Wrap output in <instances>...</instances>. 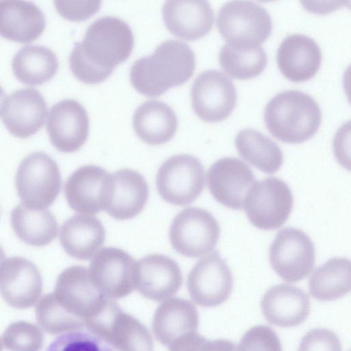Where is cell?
Listing matches in <instances>:
<instances>
[{
	"instance_id": "obj_35",
	"label": "cell",
	"mask_w": 351,
	"mask_h": 351,
	"mask_svg": "<svg viewBox=\"0 0 351 351\" xmlns=\"http://www.w3.org/2000/svg\"><path fill=\"white\" fill-rule=\"evenodd\" d=\"M237 351H282L277 334L269 327L255 326L241 337Z\"/></svg>"
},
{
	"instance_id": "obj_33",
	"label": "cell",
	"mask_w": 351,
	"mask_h": 351,
	"mask_svg": "<svg viewBox=\"0 0 351 351\" xmlns=\"http://www.w3.org/2000/svg\"><path fill=\"white\" fill-rule=\"evenodd\" d=\"M218 58L222 69L239 80L260 75L267 62V54L261 45L241 48L226 43L221 47Z\"/></svg>"
},
{
	"instance_id": "obj_5",
	"label": "cell",
	"mask_w": 351,
	"mask_h": 351,
	"mask_svg": "<svg viewBox=\"0 0 351 351\" xmlns=\"http://www.w3.org/2000/svg\"><path fill=\"white\" fill-rule=\"evenodd\" d=\"M217 25L228 44L241 48L260 46L272 29L267 10L249 1H231L223 5L217 14Z\"/></svg>"
},
{
	"instance_id": "obj_29",
	"label": "cell",
	"mask_w": 351,
	"mask_h": 351,
	"mask_svg": "<svg viewBox=\"0 0 351 351\" xmlns=\"http://www.w3.org/2000/svg\"><path fill=\"white\" fill-rule=\"evenodd\" d=\"M10 223L17 237L30 245H47L58 235L56 219L46 208H32L21 204L12 210Z\"/></svg>"
},
{
	"instance_id": "obj_21",
	"label": "cell",
	"mask_w": 351,
	"mask_h": 351,
	"mask_svg": "<svg viewBox=\"0 0 351 351\" xmlns=\"http://www.w3.org/2000/svg\"><path fill=\"white\" fill-rule=\"evenodd\" d=\"M162 13L169 31L186 40L204 36L214 23L213 10L203 0L168 1L164 3Z\"/></svg>"
},
{
	"instance_id": "obj_18",
	"label": "cell",
	"mask_w": 351,
	"mask_h": 351,
	"mask_svg": "<svg viewBox=\"0 0 351 351\" xmlns=\"http://www.w3.org/2000/svg\"><path fill=\"white\" fill-rule=\"evenodd\" d=\"M1 114L12 135L26 138L43 127L47 116V104L38 89L22 88L5 97Z\"/></svg>"
},
{
	"instance_id": "obj_28",
	"label": "cell",
	"mask_w": 351,
	"mask_h": 351,
	"mask_svg": "<svg viewBox=\"0 0 351 351\" xmlns=\"http://www.w3.org/2000/svg\"><path fill=\"white\" fill-rule=\"evenodd\" d=\"M132 125L136 135L145 143L160 145L170 141L178 128L173 110L163 101L148 100L136 109Z\"/></svg>"
},
{
	"instance_id": "obj_37",
	"label": "cell",
	"mask_w": 351,
	"mask_h": 351,
	"mask_svg": "<svg viewBox=\"0 0 351 351\" xmlns=\"http://www.w3.org/2000/svg\"><path fill=\"white\" fill-rule=\"evenodd\" d=\"M58 12L64 19L80 21L95 14L101 7V1H54Z\"/></svg>"
},
{
	"instance_id": "obj_11",
	"label": "cell",
	"mask_w": 351,
	"mask_h": 351,
	"mask_svg": "<svg viewBox=\"0 0 351 351\" xmlns=\"http://www.w3.org/2000/svg\"><path fill=\"white\" fill-rule=\"evenodd\" d=\"M274 271L285 282H296L308 276L315 262L310 237L302 230L285 228L276 236L269 251Z\"/></svg>"
},
{
	"instance_id": "obj_23",
	"label": "cell",
	"mask_w": 351,
	"mask_h": 351,
	"mask_svg": "<svg viewBox=\"0 0 351 351\" xmlns=\"http://www.w3.org/2000/svg\"><path fill=\"white\" fill-rule=\"evenodd\" d=\"M112 190L104 208L117 220L134 217L143 209L149 196L144 177L131 169H121L111 174Z\"/></svg>"
},
{
	"instance_id": "obj_26",
	"label": "cell",
	"mask_w": 351,
	"mask_h": 351,
	"mask_svg": "<svg viewBox=\"0 0 351 351\" xmlns=\"http://www.w3.org/2000/svg\"><path fill=\"white\" fill-rule=\"evenodd\" d=\"M199 324L198 313L190 301L173 298L166 300L156 309L152 330L162 344L170 346L180 337L196 332Z\"/></svg>"
},
{
	"instance_id": "obj_40",
	"label": "cell",
	"mask_w": 351,
	"mask_h": 351,
	"mask_svg": "<svg viewBox=\"0 0 351 351\" xmlns=\"http://www.w3.org/2000/svg\"><path fill=\"white\" fill-rule=\"evenodd\" d=\"M303 7L311 12L319 14H324L331 12L341 6L346 4L345 1H322V2H313V1H301Z\"/></svg>"
},
{
	"instance_id": "obj_13",
	"label": "cell",
	"mask_w": 351,
	"mask_h": 351,
	"mask_svg": "<svg viewBox=\"0 0 351 351\" xmlns=\"http://www.w3.org/2000/svg\"><path fill=\"white\" fill-rule=\"evenodd\" d=\"M191 105L205 122H219L232 113L237 101L232 80L217 70H206L195 80L191 90Z\"/></svg>"
},
{
	"instance_id": "obj_39",
	"label": "cell",
	"mask_w": 351,
	"mask_h": 351,
	"mask_svg": "<svg viewBox=\"0 0 351 351\" xmlns=\"http://www.w3.org/2000/svg\"><path fill=\"white\" fill-rule=\"evenodd\" d=\"M206 339L196 332L186 334L169 346V351H198Z\"/></svg>"
},
{
	"instance_id": "obj_38",
	"label": "cell",
	"mask_w": 351,
	"mask_h": 351,
	"mask_svg": "<svg viewBox=\"0 0 351 351\" xmlns=\"http://www.w3.org/2000/svg\"><path fill=\"white\" fill-rule=\"evenodd\" d=\"M350 122L344 123L337 131L333 140V150L337 162L346 169H350Z\"/></svg>"
},
{
	"instance_id": "obj_14",
	"label": "cell",
	"mask_w": 351,
	"mask_h": 351,
	"mask_svg": "<svg viewBox=\"0 0 351 351\" xmlns=\"http://www.w3.org/2000/svg\"><path fill=\"white\" fill-rule=\"evenodd\" d=\"M234 286L231 269L215 251L193 267L187 278V289L193 301L203 307H215L230 297Z\"/></svg>"
},
{
	"instance_id": "obj_41",
	"label": "cell",
	"mask_w": 351,
	"mask_h": 351,
	"mask_svg": "<svg viewBox=\"0 0 351 351\" xmlns=\"http://www.w3.org/2000/svg\"><path fill=\"white\" fill-rule=\"evenodd\" d=\"M198 351H237V347L232 341L227 339H206Z\"/></svg>"
},
{
	"instance_id": "obj_7",
	"label": "cell",
	"mask_w": 351,
	"mask_h": 351,
	"mask_svg": "<svg viewBox=\"0 0 351 351\" xmlns=\"http://www.w3.org/2000/svg\"><path fill=\"white\" fill-rule=\"evenodd\" d=\"M220 226L207 210L189 207L180 212L169 228V240L179 254L191 258L203 256L216 246Z\"/></svg>"
},
{
	"instance_id": "obj_22",
	"label": "cell",
	"mask_w": 351,
	"mask_h": 351,
	"mask_svg": "<svg viewBox=\"0 0 351 351\" xmlns=\"http://www.w3.org/2000/svg\"><path fill=\"white\" fill-rule=\"evenodd\" d=\"M278 68L283 75L293 82H304L318 71L322 51L311 38L302 34H291L280 44L276 56Z\"/></svg>"
},
{
	"instance_id": "obj_4",
	"label": "cell",
	"mask_w": 351,
	"mask_h": 351,
	"mask_svg": "<svg viewBox=\"0 0 351 351\" xmlns=\"http://www.w3.org/2000/svg\"><path fill=\"white\" fill-rule=\"evenodd\" d=\"M52 296L62 304L55 306L54 313L71 330L86 327L109 299L93 285L88 269L81 265L71 266L62 271Z\"/></svg>"
},
{
	"instance_id": "obj_19",
	"label": "cell",
	"mask_w": 351,
	"mask_h": 351,
	"mask_svg": "<svg viewBox=\"0 0 351 351\" xmlns=\"http://www.w3.org/2000/svg\"><path fill=\"white\" fill-rule=\"evenodd\" d=\"M182 283L181 270L169 256L152 254L136 262L135 288L147 299H167L177 293Z\"/></svg>"
},
{
	"instance_id": "obj_12",
	"label": "cell",
	"mask_w": 351,
	"mask_h": 351,
	"mask_svg": "<svg viewBox=\"0 0 351 351\" xmlns=\"http://www.w3.org/2000/svg\"><path fill=\"white\" fill-rule=\"evenodd\" d=\"M136 262L127 252L114 247L99 250L92 259L88 275L93 285L109 298L127 296L135 288Z\"/></svg>"
},
{
	"instance_id": "obj_8",
	"label": "cell",
	"mask_w": 351,
	"mask_h": 351,
	"mask_svg": "<svg viewBox=\"0 0 351 351\" xmlns=\"http://www.w3.org/2000/svg\"><path fill=\"white\" fill-rule=\"evenodd\" d=\"M205 173L200 160L189 154L174 155L160 167L156 187L160 197L176 206H186L202 193Z\"/></svg>"
},
{
	"instance_id": "obj_43",
	"label": "cell",
	"mask_w": 351,
	"mask_h": 351,
	"mask_svg": "<svg viewBox=\"0 0 351 351\" xmlns=\"http://www.w3.org/2000/svg\"><path fill=\"white\" fill-rule=\"evenodd\" d=\"M5 258V252L3 250V248L1 247V246L0 245V266H1V263H3V261H4Z\"/></svg>"
},
{
	"instance_id": "obj_2",
	"label": "cell",
	"mask_w": 351,
	"mask_h": 351,
	"mask_svg": "<svg viewBox=\"0 0 351 351\" xmlns=\"http://www.w3.org/2000/svg\"><path fill=\"white\" fill-rule=\"evenodd\" d=\"M195 69V56L186 43L177 40L162 42L152 55L136 60L130 69L133 87L147 97H158L188 81Z\"/></svg>"
},
{
	"instance_id": "obj_1",
	"label": "cell",
	"mask_w": 351,
	"mask_h": 351,
	"mask_svg": "<svg viewBox=\"0 0 351 351\" xmlns=\"http://www.w3.org/2000/svg\"><path fill=\"white\" fill-rule=\"evenodd\" d=\"M133 45V32L125 21L102 16L88 27L83 39L75 45L69 57L71 70L82 82H101L129 57Z\"/></svg>"
},
{
	"instance_id": "obj_10",
	"label": "cell",
	"mask_w": 351,
	"mask_h": 351,
	"mask_svg": "<svg viewBox=\"0 0 351 351\" xmlns=\"http://www.w3.org/2000/svg\"><path fill=\"white\" fill-rule=\"evenodd\" d=\"M86 328L118 351H154L153 340L147 328L123 312L112 299L108 300L102 311L88 322Z\"/></svg>"
},
{
	"instance_id": "obj_6",
	"label": "cell",
	"mask_w": 351,
	"mask_h": 351,
	"mask_svg": "<svg viewBox=\"0 0 351 351\" xmlns=\"http://www.w3.org/2000/svg\"><path fill=\"white\" fill-rule=\"evenodd\" d=\"M15 186L23 204L32 208L50 206L61 189V174L56 162L43 152H34L20 162Z\"/></svg>"
},
{
	"instance_id": "obj_9",
	"label": "cell",
	"mask_w": 351,
	"mask_h": 351,
	"mask_svg": "<svg viewBox=\"0 0 351 351\" xmlns=\"http://www.w3.org/2000/svg\"><path fill=\"white\" fill-rule=\"evenodd\" d=\"M293 205V197L288 185L280 178L270 177L254 184L243 209L254 227L269 230L286 222Z\"/></svg>"
},
{
	"instance_id": "obj_27",
	"label": "cell",
	"mask_w": 351,
	"mask_h": 351,
	"mask_svg": "<svg viewBox=\"0 0 351 351\" xmlns=\"http://www.w3.org/2000/svg\"><path fill=\"white\" fill-rule=\"evenodd\" d=\"M42 276L36 265L22 256H12L0 266V291L11 302H32L42 290Z\"/></svg>"
},
{
	"instance_id": "obj_31",
	"label": "cell",
	"mask_w": 351,
	"mask_h": 351,
	"mask_svg": "<svg viewBox=\"0 0 351 351\" xmlns=\"http://www.w3.org/2000/svg\"><path fill=\"white\" fill-rule=\"evenodd\" d=\"M234 145L245 161L263 172L274 173L282 165L283 153L280 147L254 129L244 128L239 131Z\"/></svg>"
},
{
	"instance_id": "obj_20",
	"label": "cell",
	"mask_w": 351,
	"mask_h": 351,
	"mask_svg": "<svg viewBox=\"0 0 351 351\" xmlns=\"http://www.w3.org/2000/svg\"><path fill=\"white\" fill-rule=\"evenodd\" d=\"M261 312L271 324L282 328L302 324L311 312L308 295L301 288L280 284L269 289L260 303Z\"/></svg>"
},
{
	"instance_id": "obj_42",
	"label": "cell",
	"mask_w": 351,
	"mask_h": 351,
	"mask_svg": "<svg viewBox=\"0 0 351 351\" xmlns=\"http://www.w3.org/2000/svg\"><path fill=\"white\" fill-rule=\"evenodd\" d=\"M5 92H4L1 85L0 84V114L1 112L2 106H3V102L5 101Z\"/></svg>"
},
{
	"instance_id": "obj_3",
	"label": "cell",
	"mask_w": 351,
	"mask_h": 351,
	"mask_svg": "<svg viewBox=\"0 0 351 351\" xmlns=\"http://www.w3.org/2000/svg\"><path fill=\"white\" fill-rule=\"evenodd\" d=\"M264 119L267 129L277 139L300 143L315 135L322 122V112L309 95L287 90L267 102Z\"/></svg>"
},
{
	"instance_id": "obj_32",
	"label": "cell",
	"mask_w": 351,
	"mask_h": 351,
	"mask_svg": "<svg viewBox=\"0 0 351 351\" xmlns=\"http://www.w3.org/2000/svg\"><path fill=\"white\" fill-rule=\"evenodd\" d=\"M351 265L348 258L335 257L317 267L308 282L310 294L319 301L337 300L350 291Z\"/></svg>"
},
{
	"instance_id": "obj_17",
	"label": "cell",
	"mask_w": 351,
	"mask_h": 351,
	"mask_svg": "<svg viewBox=\"0 0 351 351\" xmlns=\"http://www.w3.org/2000/svg\"><path fill=\"white\" fill-rule=\"evenodd\" d=\"M46 129L51 143L58 151L74 152L82 147L88 138V115L77 101L62 99L51 107Z\"/></svg>"
},
{
	"instance_id": "obj_15",
	"label": "cell",
	"mask_w": 351,
	"mask_h": 351,
	"mask_svg": "<svg viewBox=\"0 0 351 351\" xmlns=\"http://www.w3.org/2000/svg\"><path fill=\"white\" fill-rule=\"evenodd\" d=\"M111 174L95 165L75 170L64 186L70 208L84 215H95L104 210L111 194Z\"/></svg>"
},
{
	"instance_id": "obj_16",
	"label": "cell",
	"mask_w": 351,
	"mask_h": 351,
	"mask_svg": "<svg viewBox=\"0 0 351 351\" xmlns=\"http://www.w3.org/2000/svg\"><path fill=\"white\" fill-rule=\"evenodd\" d=\"M207 184L213 197L233 210L243 208L245 197L256 178L243 161L233 157L217 160L209 168Z\"/></svg>"
},
{
	"instance_id": "obj_24",
	"label": "cell",
	"mask_w": 351,
	"mask_h": 351,
	"mask_svg": "<svg viewBox=\"0 0 351 351\" xmlns=\"http://www.w3.org/2000/svg\"><path fill=\"white\" fill-rule=\"evenodd\" d=\"M45 27V16L33 2L0 1V36L8 40L29 43L38 38Z\"/></svg>"
},
{
	"instance_id": "obj_34",
	"label": "cell",
	"mask_w": 351,
	"mask_h": 351,
	"mask_svg": "<svg viewBox=\"0 0 351 351\" xmlns=\"http://www.w3.org/2000/svg\"><path fill=\"white\" fill-rule=\"evenodd\" d=\"M47 351H113L99 337L87 332L73 331L58 337Z\"/></svg>"
},
{
	"instance_id": "obj_30",
	"label": "cell",
	"mask_w": 351,
	"mask_h": 351,
	"mask_svg": "<svg viewBox=\"0 0 351 351\" xmlns=\"http://www.w3.org/2000/svg\"><path fill=\"white\" fill-rule=\"evenodd\" d=\"M59 67L53 50L38 45H27L21 48L12 60L16 77L27 84H43L51 79Z\"/></svg>"
},
{
	"instance_id": "obj_36",
	"label": "cell",
	"mask_w": 351,
	"mask_h": 351,
	"mask_svg": "<svg viewBox=\"0 0 351 351\" xmlns=\"http://www.w3.org/2000/svg\"><path fill=\"white\" fill-rule=\"evenodd\" d=\"M298 351H342V347L339 339L332 330L317 328L303 336Z\"/></svg>"
},
{
	"instance_id": "obj_25",
	"label": "cell",
	"mask_w": 351,
	"mask_h": 351,
	"mask_svg": "<svg viewBox=\"0 0 351 351\" xmlns=\"http://www.w3.org/2000/svg\"><path fill=\"white\" fill-rule=\"evenodd\" d=\"M105 228L95 217L75 215L66 220L60 228V242L70 256L88 260L104 245Z\"/></svg>"
}]
</instances>
